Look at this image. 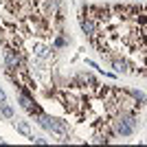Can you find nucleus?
Wrapping results in <instances>:
<instances>
[{"mask_svg": "<svg viewBox=\"0 0 147 147\" xmlns=\"http://www.w3.org/2000/svg\"><path fill=\"white\" fill-rule=\"evenodd\" d=\"M114 94H117V103H119V110L121 112L138 114V110L143 108V105L138 103V99H136L129 90H125V88H114Z\"/></svg>", "mask_w": 147, "mask_h": 147, "instance_id": "f257e3e1", "label": "nucleus"}, {"mask_svg": "<svg viewBox=\"0 0 147 147\" xmlns=\"http://www.w3.org/2000/svg\"><path fill=\"white\" fill-rule=\"evenodd\" d=\"M16 92H18V101H20V105H22V110L29 114V117H40L42 114V108L35 103V99H33V94H31L29 90H24V88H16Z\"/></svg>", "mask_w": 147, "mask_h": 147, "instance_id": "f03ea898", "label": "nucleus"}, {"mask_svg": "<svg viewBox=\"0 0 147 147\" xmlns=\"http://www.w3.org/2000/svg\"><path fill=\"white\" fill-rule=\"evenodd\" d=\"M0 112H2V117H5V119H13V108L7 103V101H5V103H0Z\"/></svg>", "mask_w": 147, "mask_h": 147, "instance_id": "0eeeda50", "label": "nucleus"}, {"mask_svg": "<svg viewBox=\"0 0 147 147\" xmlns=\"http://www.w3.org/2000/svg\"><path fill=\"white\" fill-rule=\"evenodd\" d=\"M53 44L46 42V40H42V37H37V42L33 44V55L37 57V59H51L53 57Z\"/></svg>", "mask_w": 147, "mask_h": 147, "instance_id": "7ed1b4c3", "label": "nucleus"}, {"mask_svg": "<svg viewBox=\"0 0 147 147\" xmlns=\"http://www.w3.org/2000/svg\"><path fill=\"white\" fill-rule=\"evenodd\" d=\"M16 129H18L20 134H24L26 138L31 136V127H29V123H24V121H16Z\"/></svg>", "mask_w": 147, "mask_h": 147, "instance_id": "423d86ee", "label": "nucleus"}, {"mask_svg": "<svg viewBox=\"0 0 147 147\" xmlns=\"http://www.w3.org/2000/svg\"><path fill=\"white\" fill-rule=\"evenodd\" d=\"M79 24H81V31L86 33L88 37L90 35H94L99 31V24L94 22V20H90V18H86V16H79Z\"/></svg>", "mask_w": 147, "mask_h": 147, "instance_id": "20e7f679", "label": "nucleus"}, {"mask_svg": "<svg viewBox=\"0 0 147 147\" xmlns=\"http://www.w3.org/2000/svg\"><path fill=\"white\" fill-rule=\"evenodd\" d=\"M5 101H7V92L0 88V103H5Z\"/></svg>", "mask_w": 147, "mask_h": 147, "instance_id": "1a4fd4ad", "label": "nucleus"}, {"mask_svg": "<svg viewBox=\"0 0 147 147\" xmlns=\"http://www.w3.org/2000/svg\"><path fill=\"white\" fill-rule=\"evenodd\" d=\"M51 44H53V49H64V46H66V44H68V40H66V33H64V31H61V33H57V35H53V42H51Z\"/></svg>", "mask_w": 147, "mask_h": 147, "instance_id": "39448f33", "label": "nucleus"}, {"mask_svg": "<svg viewBox=\"0 0 147 147\" xmlns=\"http://www.w3.org/2000/svg\"><path fill=\"white\" fill-rule=\"evenodd\" d=\"M129 92H132V94H134V97L138 99V103H141V105H145V103H147V97L143 94L141 90H129Z\"/></svg>", "mask_w": 147, "mask_h": 147, "instance_id": "6e6552de", "label": "nucleus"}]
</instances>
